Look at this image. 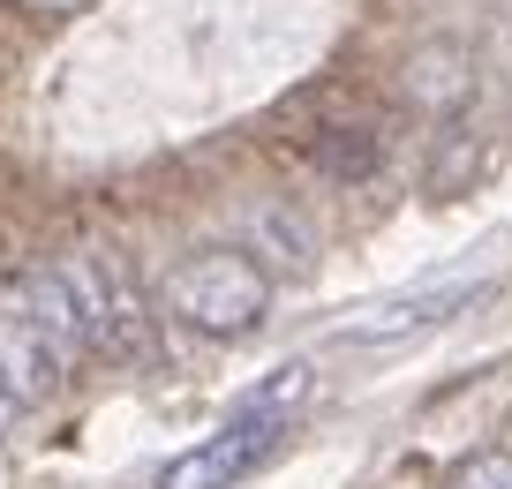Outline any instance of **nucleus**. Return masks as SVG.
Instances as JSON below:
<instances>
[{
    "instance_id": "f257e3e1",
    "label": "nucleus",
    "mask_w": 512,
    "mask_h": 489,
    "mask_svg": "<svg viewBox=\"0 0 512 489\" xmlns=\"http://www.w3.org/2000/svg\"><path fill=\"white\" fill-rule=\"evenodd\" d=\"M76 354H83V324L61 271H23L0 294V384L16 392V407H46L68 384Z\"/></svg>"
},
{
    "instance_id": "f03ea898",
    "label": "nucleus",
    "mask_w": 512,
    "mask_h": 489,
    "mask_svg": "<svg viewBox=\"0 0 512 489\" xmlns=\"http://www.w3.org/2000/svg\"><path fill=\"white\" fill-rule=\"evenodd\" d=\"M166 309L196 339H249L272 316V271L249 249H196L166 271Z\"/></svg>"
},
{
    "instance_id": "7ed1b4c3",
    "label": "nucleus",
    "mask_w": 512,
    "mask_h": 489,
    "mask_svg": "<svg viewBox=\"0 0 512 489\" xmlns=\"http://www.w3.org/2000/svg\"><path fill=\"white\" fill-rule=\"evenodd\" d=\"M61 286L76 301V324H83V354H106V362H136L151 347V316H144V294L128 279V264L113 249H76L61 256Z\"/></svg>"
},
{
    "instance_id": "20e7f679",
    "label": "nucleus",
    "mask_w": 512,
    "mask_h": 489,
    "mask_svg": "<svg viewBox=\"0 0 512 489\" xmlns=\"http://www.w3.org/2000/svg\"><path fill=\"white\" fill-rule=\"evenodd\" d=\"M287 444V414H264V407H234L211 437H196L189 452H174L159 467V489H234L249 482L264 459Z\"/></svg>"
},
{
    "instance_id": "39448f33",
    "label": "nucleus",
    "mask_w": 512,
    "mask_h": 489,
    "mask_svg": "<svg viewBox=\"0 0 512 489\" xmlns=\"http://www.w3.org/2000/svg\"><path fill=\"white\" fill-rule=\"evenodd\" d=\"M467 301H475V286H422V294H400V301H377V309L347 316L339 339H347V347H384V339H407V332L445 324V316L467 309Z\"/></svg>"
},
{
    "instance_id": "423d86ee",
    "label": "nucleus",
    "mask_w": 512,
    "mask_h": 489,
    "mask_svg": "<svg viewBox=\"0 0 512 489\" xmlns=\"http://www.w3.org/2000/svg\"><path fill=\"white\" fill-rule=\"evenodd\" d=\"M249 256L264 271H294V279H302V271H317V226L302 219V211H287V204H256L249 211Z\"/></svg>"
},
{
    "instance_id": "0eeeda50",
    "label": "nucleus",
    "mask_w": 512,
    "mask_h": 489,
    "mask_svg": "<svg viewBox=\"0 0 512 489\" xmlns=\"http://www.w3.org/2000/svg\"><path fill=\"white\" fill-rule=\"evenodd\" d=\"M407 98L430 106V113L460 106V98H467V53L460 46H422L415 61H407Z\"/></svg>"
},
{
    "instance_id": "6e6552de",
    "label": "nucleus",
    "mask_w": 512,
    "mask_h": 489,
    "mask_svg": "<svg viewBox=\"0 0 512 489\" xmlns=\"http://www.w3.org/2000/svg\"><path fill=\"white\" fill-rule=\"evenodd\" d=\"M452 489H512V452H482L452 474Z\"/></svg>"
},
{
    "instance_id": "1a4fd4ad",
    "label": "nucleus",
    "mask_w": 512,
    "mask_h": 489,
    "mask_svg": "<svg viewBox=\"0 0 512 489\" xmlns=\"http://www.w3.org/2000/svg\"><path fill=\"white\" fill-rule=\"evenodd\" d=\"M8 422H16V392L0 384V437H8Z\"/></svg>"
}]
</instances>
